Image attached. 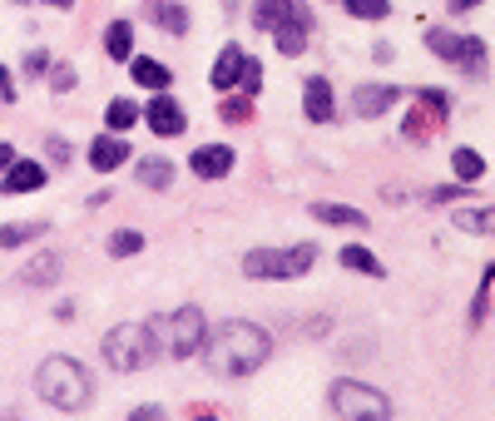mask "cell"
<instances>
[{"label":"cell","mask_w":495,"mask_h":421,"mask_svg":"<svg viewBox=\"0 0 495 421\" xmlns=\"http://www.w3.org/2000/svg\"><path fill=\"white\" fill-rule=\"evenodd\" d=\"M238 75H243V50L228 45L224 55L214 60V84H218L224 94H233V90H238Z\"/></svg>","instance_id":"9a60e30c"},{"label":"cell","mask_w":495,"mask_h":421,"mask_svg":"<svg viewBox=\"0 0 495 421\" xmlns=\"http://www.w3.org/2000/svg\"><path fill=\"white\" fill-rule=\"evenodd\" d=\"M45 65H50V60L40 55V50H30V55H25V70H30V75H40V70H45Z\"/></svg>","instance_id":"e575fe53"},{"label":"cell","mask_w":495,"mask_h":421,"mask_svg":"<svg viewBox=\"0 0 495 421\" xmlns=\"http://www.w3.org/2000/svg\"><path fill=\"white\" fill-rule=\"evenodd\" d=\"M426 45L436 50L441 60H451L456 70H466L471 80L486 75V45L476 35H451V30H426Z\"/></svg>","instance_id":"5b68a950"},{"label":"cell","mask_w":495,"mask_h":421,"mask_svg":"<svg viewBox=\"0 0 495 421\" xmlns=\"http://www.w3.org/2000/svg\"><path fill=\"white\" fill-rule=\"evenodd\" d=\"M154 20H159V25H168L174 35H184V30H188V10L174 5V0H159V5H154Z\"/></svg>","instance_id":"d4e9b609"},{"label":"cell","mask_w":495,"mask_h":421,"mask_svg":"<svg viewBox=\"0 0 495 421\" xmlns=\"http://www.w3.org/2000/svg\"><path fill=\"white\" fill-rule=\"evenodd\" d=\"M35 234H45V224H5L0 228V248H20V244H30Z\"/></svg>","instance_id":"4316f807"},{"label":"cell","mask_w":495,"mask_h":421,"mask_svg":"<svg viewBox=\"0 0 495 421\" xmlns=\"http://www.w3.org/2000/svg\"><path fill=\"white\" fill-rule=\"evenodd\" d=\"M139 248H144V234H139V228H119V234L109 238V253H114V258H134Z\"/></svg>","instance_id":"83f0119b"},{"label":"cell","mask_w":495,"mask_h":421,"mask_svg":"<svg viewBox=\"0 0 495 421\" xmlns=\"http://www.w3.org/2000/svg\"><path fill=\"white\" fill-rule=\"evenodd\" d=\"M218 120H233V124L252 120V100H248V94H224V104H218Z\"/></svg>","instance_id":"484cf974"},{"label":"cell","mask_w":495,"mask_h":421,"mask_svg":"<svg viewBox=\"0 0 495 421\" xmlns=\"http://www.w3.org/2000/svg\"><path fill=\"white\" fill-rule=\"evenodd\" d=\"M258 84H262V65L252 55H243V75H238V90L243 94H258Z\"/></svg>","instance_id":"4dcf8cb0"},{"label":"cell","mask_w":495,"mask_h":421,"mask_svg":"<svg viewBox=\"0 0 495 421\" xmlns=\"http://www.w3.org/2000/svg\"><path fill=\"white\" fill-rule=\"evenodd\" d=\"M431 204H456V198H471V188H426Z\"/></svg>","instance_id":"1f68e13d"},{"label":"cell","mask_w":495,"mask_h":421,"mask_svg":"<svg viewBox=\"0 0 495 421\" xmlns=\"http://www.w3.org/2000/svg\"><path fill=\"white\" fill-rule=\"evenodd\" d=\"M45 5H60V10H65V5H75V0H45Z\"/></svg>","instance_id":"ab89813d"},{"label":"cell","mask_w":495,"mask_h":421,"mask_svg":"<svg viewBox=\"0 0 495 421\" xmlns=\"http://www.w3.org/2000/svg\"><path fill=\"white\" fill-rule=\"evenodd\" d=\"M124 159H129V144H124V139H109V134H100V139L90 144V164L100 168V174H109V168H119Z\"/></svg>","instance_id":"5bb4252c"},{"label":"cell","mask_w":495,"mask_h":421,"mask_svg":"<svg viewBox=\"0 0 495 421\" xmlns=\"http://www.w3.org/2000/svg\"><path fill=\"white\" fill-rule=\"evenodd\" d=\"M40 184H45V164L35 159H15L5 168V194H35Z\"/></svg>","instance_id":"4fadbf2b"},{"label":"cell","mask_w":495,"mask_h":421,"mask_svg":"<svg viewBox=\"0 0 495 421\" xmlns=\"http://www.w3.org/2000/svg\"><path fill=\"white\" fill-rule=\"evenodd\" d=\"M233 159H238V154L228 149V144H204V149L188 159V168H194L198 178H224L228 168H233Z\"/></svg>","instance_id":"30bf717a"},{"label":"cell","mask_w":495,"mask_h":421,"mask_svg":"<svg viewBox=\"0 0 495 421\" xmlns=\"http://www.w3.org/2000/svg\"><path fill=\"white\" fill-rule=\"evenodd\" d=\"M129 421H168L164 407H139V412H129Z\"/></svg>","instance_id":"836d02e7"},{"label":"cell","mask_w":495,"mask_h":421,"mask_svg":"<svg viewBox=\"0 0 495 421\" xmlns=\"http://www.w3.org/2000/svg\"><path fill=\"white\" fill-rule=\"evenodd\" d=\"M139 184H144V188H159V194H164V188L174 184V164H168V159H159V154L139 159Z\"/></svg>","instance_id":"e0dca14e"},{"label":"cell","mask_w":495,"mask_h":421,"mask_svg":"<svg viewBox=\"0 0 495 421\" xmlns=\"http://www.w3.org/2000/svg\"><path fill=\"white\" fill-rule=\"evenodd\" d=\"M104 50H109V60H129V50H134V25L129 20H114V25L104 30Z\"/></svg>","instance_id":"ac0fdd59"},{"label":"cell","mask_w":495,"mask_h":421,"mask_svg":"<svg viewBox=\"0 0 495 421\" xmlns=\"http://www.w3.org/2000/svg\"><path fill=\"white\" fill-rule=\"evenodd\" d=\"M50 154H55L60 164H70V144L65 139H50Z\"/></svg>","instance_id":"8d00e7d4"},{"label":"cell","mask_w":495,"mask_h":421,"mask_svg":"<svg viewBox=\"0 0 495 421\" xmlns=\"http://www.w3.org/2000/svg\"><path fill=\"white\" fill-rule=\"evenodd\" d=\"M139 120H149V129L154 134H184V110H178L174 100H168V94H159V100H149V110L139 114Z\"/></svg>","instance_id":"8fae6325"},{"label":"cell","mask_w":495,"mask_h":421,"mask_svg":"<svg viewBox=\"0 0 495 421\" xmlns=\"http://www.w3.org/2000/svg\"><path fill=\"white\" fill-rule=\"evenodd\" d=\"M312 263H318V248H312V244H298V248H288V253L252 248L248 258H243V273H248V278H258V282H288V278H302Z\"/></svg>","instance_id":"277c9868"},{"label":"cell","mask_w":495,"mask_h":421,"mask_svg":"<svg viewBox=\"0 0 495 421\" xmlns=\"http://www.w3.org/2000/svg\"><path fill=\"white\" fill-rule=\"evenodd\" d=\"M332 407L347 421H386V416H392L386 397L376 392V387H362V382H337L332 387Z\"/></svg>","instance_id":"8992f818"},{"label":"cell","mask_w":495,"mask_h":421,"mask_svg":"<svg viewBox=\"0 0 495 421\" xmlns=\"http://www.w3.org/2000/svg\"><path fill=\"white\" fill-rule=\"evenodd\" d=\"M104 120H109V129H129V124H139V104L134 100H109V110H104Z\"/></svg>","instance_id":"603a6c76"},{"label":"cell","mask_w":495,"mask_h":421,"mask_svg":"<svg viewBox=\"0 0 495 421\" xmlns=\"http://www.w3.org/2000/svg\"><path fill=\"white\" fill-rule=\"evenodd\" d=\"M268 352H272L268 332L252 328V322H243V318L224 322L218 332L204 337V357H208V372L214 377H248V372H258V367L268 362Z\"/></svg>","instance_id":"6da1fadb"},{"label":"cell","mask_w":495,"mask_h":421,"mask_svg":"<svg viewBox=\"0 0 495 421\" xmlns=\"http://www.w3.org/2000/svg\"><path fill=\"white\" fill-rule=\"evenodd\" d=\"M55 273H60V258H55V253H45V258H35L25 268V282H40V288H45V282H55Z\"/></svg>","instance_id":"f1b7e54d"},{"label":"cell","mask_w":495,"mask_h":421,"mask_svg":"<svg viewBox=\"0 0 495 421\" xmlns=\"http://www.w3.org/2000/svg\"><path fill=\"white\" fill-rule=\"evenodd\" d=\"M272 35H278V50H282V55H302V50H308L312 25H282V30H272Z\"/></svg>","instance_id":"7402d4cb"},{"label":"cell","mask_w":495,"mask_h":421,"mask_svg":"<svg viewBox=\"0 0 495 421\" xmlns=\"http://www.w3.org/2000/svg\"><path fill=\"white\" fill-rule=\"evenodd\" d=\"M252 20H258L262 30H282V25H312V15H308V5H302V0H258Z\"/></svg>","instance_id":"ba28073f"},{"label":"cell","mask_w":495,"mask_h":421,"mask_svg":"<svg viewBox=\"0 0 495 421\" xmlns=\"http://www.w3.org/2000/svg\"><path fill=\"white\" fill-rule=\"evenodd\" d=\"M451 164H456L461 184H476V178L486 174V159H481L476 149H456V154H451Z\"/></svg>","instance_id":"cb8c5ba5"},{"label":"cell","mask_w":495,"mask_h":421,"mask_svg":"<svg viewBox=\"0 0 495 421\" xmlns=\"http://www.w3.org/2000/svg\"><path fill=\"white\" fill-rule=\"evenodd\" d=\"M15 100V90H10V70H0V104Z\"/></svg>","instance_id":"d590c367"},{"label":"cell","mask_w":495,"mask_h":421,"mask_svg":"<svg viewBox=\"0 0 495 421\" xmlns=\"http://www.w3.org/2000/svg\"><path fill=\"white\" fill-rule=\"evenodd\" d=\"M10 164H15V149H10V144H0V174H5Z\"/></svg>","instance_id":"74e56055"},{"label":"cell","mask_w":495,"mask_h":421,"mask_svg":"<svg viewBox=\"0 0 495 421\" xmlns=\"http://www.w3.org/2000/svg\"><path fill=\"white\" fill-rule=\"evenodd\" d=\"M164 347L159 322H119V328L104 332V362L114 372H139L144 362H154Z\"/></svg>","instance_id":"7a4b0ae2"},{"label":"cell","mask_w":495,"mask_h":421,"mask_svg":"<svg viewBox=\"0 0 495 421\" xmlns=\"http://www.w3.org/2000/svg\"><path fill=\"white\" fill-rule=\"evenodd\" d=\"M35 392L45 397L50 407H60V412H80L84 402H90V377H84L80 362H70V357H45L35 372Z\"/></svg>","instance_id":"3957f363"},{"label":"cell","mask_w":495,"mask_h":421,"mask_svg":"<svg viewBox=\"0 0 495 421\" xmlns=\"http://www.w3.org/2000/svg\"><path fill=\"white\" fill-rule=\"evenodd\" d=\"M456 228L461 234H495V208H461Z\"/></svg>","instance_id":"ffe728a7"},{"label":"cell","mask_w":495,"mask_h":421,"mask_svg":"<svg viewBox=\"0 0 495 421\" xmlns=\"http://www.w3.org/2000/svg\"><path fill=\"white\" fill-rule=\"evenodd\" d=\"M129 75H134V84H144V90H168V65H159V60H134Z\"/></svg>","instance_id":"d6986e66"},{"label":"cell","mask_w":495,"mask_h":421,"mask_svg":"<svg viewBox=\"0 0 495 421\" xmlns=\"http://www.w3.org/2000/svg\"><path fill=\"white\" fill-rule=\"evenodd\" d=\"M70 84H75V70H70V65H55V70H50V90H60V94H65Z\"/></svg>","instance_id":"d6a6232c"},{"label":"cell","mask_w":495,"mask_h":421,"mask_svg":"<svg viewBox=\"0 0 495 421\" xmlns=\"http://www.w3.org/2000/svg\"><path fill=\"white\" fill-rule=\"evenodd\" d=\"M471 5H476V0H451V10H456V15H461V10H471Z\"/></svg>","instance_id":"f35d334b"},{"label":"cell","mask_w":495,"mask_h":421,"mask_svg":"<svg viewBox=\"0 0 495 421\" xmlns=\"http://www.w3.org/2000/svg\"><path fill=\"white\" fill-rule=\"evenodd\" d=\"M337 5H347V15H362V20H382L386 10V0H337Z\"/></svg>","instance_id":"f546056e"},{"label":"cell","mask_w":495,"mask_h":421,"mask_svg":"<svg viewBox=\"0 0 495 421\" xmlns=\"http://www.w3.org/2000/svg\"><path fill=\"white\" fill-rule=\"evenodd\" d=\"M312 218L318 224H337V228H366V214H357L347 204H312Z\"/></svg>","instance_id":"2e32d148"},{"label":"cell","mask_w":495,"mask_h":421,"mask_svg":"<svg viewBox=\"0 0 495 421\" xmlns=\"http://www.w3.org/2000/svg\"><path fill=\"white\" fill-rule=\"evenodd\" d=\"M159 337H164V347H168L174 357H194L198 347H204V337H208L204 312H198V308H178V312H168V318L159 322Z\"/></svg>","instance_id":"52a82bcc"},{"label":"cell","mask_w":495,"mask_h":421,"mask_svg":"<svg viewBox=\"0 0 495 421\" xmlns=\"http://www.w3.org/2000/svg\"><path fill=\"white\" fill-rule=\"evenodd\" d=\"M302 110H308L312 124H332L337 120V100H332V84L322 75L308 80V90H302Z\"/></svg>","instance_id":"9c48e42d"},{"label":"cell","mask_w":495,"mask_h":421,"mask_svg":"<svg viewBox=\"0 0 495 421\" xmlns=\"http://www.w3.org/2000/svg\"><path fill=\"white\" fill-rule=\"evenodd\" d=\"M194 421H218V416H194Z\"/></svg>","instance_id":"60d3db41"},{"label":"cell","mask_w":495,"mask_h":421,"mask_svg":"<svg viewBox=\"0 0 495 421\" xmlns=\"http://www.w3.org/2000/svg\"><path fill=\"white\" fill-rule=\"evenodd\" d=\"M342 268H357V273H366V278H386L382 263H376L366 248H357V244H352V248H342Z\"/></svg>","instance_id":"44dd1931"},{"label":"cell","mask_w":495,"mask_h":421,"mask_svg":"<svg viewBox=\"0 0 495 421\" xmlns=\"http://www.w3.org/2000/svg\"><path fill=\"white\" fill-rule=\"evenodd\" d=\"M396 104V90L392 84H362V90L352 94V110L362 114V120H376V114H386Z\"/></svg>","instance_id":"7c38bea8"}]
</instances>
